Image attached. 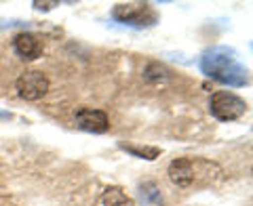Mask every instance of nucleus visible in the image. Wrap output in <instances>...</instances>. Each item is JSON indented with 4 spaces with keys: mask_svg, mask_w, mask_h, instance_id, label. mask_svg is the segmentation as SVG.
I'll return each instance as SVG.
<instances>
[{
    "mask_svg": "<svg viewBox=\"0 0 253 206\" xmlns=\"http://www.w3.org/2000/svg\"><path fill=\"white\" fill-rule=\"evenodd\" d=\"M203 72L211 76L213 80L224 82L228 86H243L247 84V69L232 57L228 49H211L201 59Z\"/></svg>",
    "mask_w": 253,
    "mask_h": 206,
    "instance_id": "f257e3e1",
    "label": "nucleus"
},
{
    "mask_svg": "<svg viewBox=\"0 0 253 206\" xmlns=\"http://www.w3.org/2000/svg\"><path fill=\"white\" fill-rule=\"evenodd\" d=\"M219 175V166L207 162V160H192V158H177L175 162H171L169 166V177L175 185L188 187L194 185L199 181H211Z\"/></svg>",
    "mask_w": 253,
    "mask_h": 206,
    "instance_id": "f03ea898",
    "label": "nucleus"
},
{
    "mask_svg": "<svg viewBox=\"0 0 253 206\" xmlns=\"http://www.w3.org/2000/svg\"><path fill=\"white\" fill-rule=\"evenodd\" d=\"M209 109L217 120L230 122V120H236V118H241L245 112H247V103H245L241 97H236L234 93L217 91V93L211 95Z\"/></svg>",
    "mask_w": 253,
    "mask_h": 206,
    "instance_id": "7ed1b4c3",
    "label": "nucleus"
},
{
    "mask_svg": "<svg viewBox=\"0 0 253 206\" xmlns=\"http://www.w3.org/2000/svg\"><path fill=\"white\" fill-rule=\"evenodd\" d=\"M112 17L129 23V26H154L156 23V13L150 4H116L112 11Z\"/></svg>",
    "mask_w": 253,
    "mask_h": 206,
    "instance_id": "20e7f679",
    "label": "nucleus"
},
{
    "mask_svg": "<svg viewBox=\"0 0 253 206\" xmlns=\"http://www.w3.org/2000/svg\"><path fill=\"white\" fill-rule=\"evenodd\" d=\"M17 91H19V95L23 99L36 101V99H41L42 95H46V91H49V80H46V76L42 72H36V69H32V72H23L17 78Z\"/></svg>",
    "mask_w": 253,
    "mask_h": 206,
    "instance_id": "39448f33",
    "label": "nucleus"
},
{
    "mask_svg": "<svg viewBox=\"0 0 253 206\" xmlns=\"http://www.w3.org/2000/svg\"><path fill=\"white\" fill-rule=\"evenodd\" d=\"M76 124H78V129L89 131V133H104L110 126L106 112H101V109H91V107L76 109Z\"/></svg>",
    "mask_w": 253,
    "mask_h": 206,
    "instance_id": "423d86ee",
    "label": "nucleus"
},
{
    "mask_svg": "<svg viewBox=\"0 0 253 206\" xmlns=\"http://www.w3.org/2000/svg\"><path fill=\"white\" fill-rule=\"evenodd\" d=\"M15 51H17V55L21 59H38L42 55V42H41V38L34 36V34H30V32H21V34L15 36Z\"/></svg>",
    "mask_w": 253,
    "mask_h": 206,
    "instance_id": "0eeeda50",
    "label": "nucleus"
},
{
    "mask_svg": "<svg viewBox=\"0 0 253 206\" xmlns=\"http://www.w3.org/2000/svg\"><path fill=\"white\" fill-rule=\"evenodd\" d=\"M101 200H104V206H135L121 187H108Z\"/></svg>",
    "mask_w": 253,
    "mask_h": 206,
    "instance_id": "6e6552de",
    "label": "nucleus"
},
{
    "mask_svg": "<svg viewBox=\"0 0 253 206\" xmlns=\"http://www.w3.org/2000/svg\"><path fill=\"white\" fill-rule=\"evenodd\" d=\"M121 149L137 156V158H146V160H154V158H158V154H161L158 147H137V145H126V143H121Z\"/></svg>",
    "mask_w": 253,
    "mask_h": 206,
    "instance_id": "1a4fd4ad",
    "label": "nucleus"
},
{
    "mask_svg": "<svg viewBox=\"0 0 253 206\" xmlns=\"http://www.w3.org/2000/svg\"><path fill=\"white\" fill-rule=\"evenodd\" d=\"M57 2H34L36 9H51V6H55Z\"/></svg>",
    "mask_w": 253,
    "mask_h": 206,
    "instance_id": "9d476101",
    "label": "nucleus"
},
{
    "mask_svg": "<svg viewBox=\"0 0 253 206\" xmlns=\"http://www.w3.org/2000/svg\"><path fill=\"white\" fill-rule=\"evenodd\" d=\"M0 118H6V114H0Z\"/></svg>",
    "mask_w": 253,
    "mask_h": 206,
    "instance_id": "9b49d317",
    "label": "nucleus"
}]
</instances>
